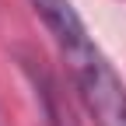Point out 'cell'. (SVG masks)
Here are the masks:
<instances>
[{
	"label": "cell",
	"instance_id": "1",
	"mask_svg": "<svg viewBox=\"0 0 126 126\" xmlns=\"http://www.w3.org/2000/svg\"><path fill=\"white\" fill-rule=\"evenodd\" d=\"M35 14L49 28L56 49L70 70L77 98L84 102L94 126H126V84L119 81L116 67L88 35L81 14L70 0H32Z\"/></svg>",
	"mask_w": 126,
	"mask_h": 126
}]
</instances>
